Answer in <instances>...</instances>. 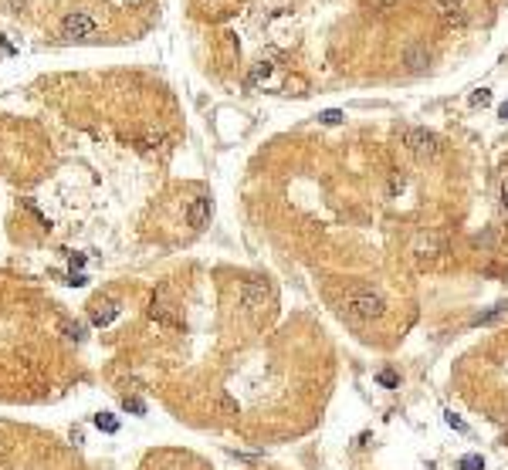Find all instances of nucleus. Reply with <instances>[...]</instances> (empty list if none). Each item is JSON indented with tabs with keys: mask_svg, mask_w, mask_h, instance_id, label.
Here are the masks:
<instances>
[{
	"mask_svg": "<svg viewBox=\"0 0 508 470\" xmlns=\"http://www.w3.org/2000/svg\"><path fill=\"white\" fill-rule=\"evenodd\" d=\"M99 31V21L92 17V14H85V10H72V14H65V21H61V28H58V34L68 41H81V38H92Z\"/></svg>",
	"mask_w": 508,
	"mask_h": 470,
	"instance_id": "obj_3",
	"label": "nucleus"
},
{
	"mask_svg": "<svg viewBox=\"0 0 508 470\" xmlns=\"http://www.w3.org/2000/svg\"><path fill=\"white\" fill-rule=\"evenodd\" d=\"M221 409H224V413H231V416H234V413H237V406H234V403H231V399H227V396L221 399Z\"/></svg>",
	"mask_w": 508,
	"mask_h": 470,
	"instance_id": "obj_20",
	"label": "nucleus"
},
{
	"mask_svg": "<svg viewBox=\"0 0 508 470\" xmlns=\"http://www.w3.org/2000/svg\"><path fill=\"white\" fill-rule=\"evenodd\" d=\"M241 305H244L251 314H265L268 312V305H272V284H268L265 277H251V281H244V288H241Z\"/></svg>",
	"mask_w": 508,
	"mask_h": 470,
	"instance_id": "obj_2",
	"label": "nucleus"
},
{
	"mask_svg": "<svg viewBox=\"0 0 508 470\" xmlns=\"http://www.w3.org/2000/svg\"><path fill=\"white\" fill-rule=\"evenodd\" d=\"M471 105H474V109H485V105H491V92H488V88H478V92L471 95Z\"/></svg>",
	"mask_w": 508,
	"mask_h": 470,
	"instance_id": "obj_16",
	"label": "nucleus"
},
{
	"mask_svg": "<svg viewBox=\"0 0 508 470\" xmlns=\"http://www.w3.org/2000/svg\"><path fill=\"white\" fill-rule=\"evenodd\" d=\"M498 116H502V118H505V122H508V102H505V105H502V109H498Z\"/></svg>",
	"mask_w": 508,
	"mask_h": 470,
	"instance_id": "obj_23",
	"label": "nucleus"
},
{
	"mask_svg": "<svg viewBox=\"0 0 508 470\" xmlns=\"http://www.w3.org/2000/svg\"><path fill=\"white\" fill-rule=\"evenodd\" d=\"M305 88H309V81L302 78V75H292V78L285 81V92L288 95H305Z\"/></svg>",
	"mask_w": 508,
	"mask_h": 470,
	"instance_id": "obj_11",
	"label": "nucleus"
},
{
	"mask_svg": "<svg viewBox=\"0 0 508 470\" xmlns=\"http://www.w3.org/2000/svg\"><path fill=\"white\" fill-rule=\"evenodd\" d=\"M390 3H393V0H369V7H373V10H387Z\"/></svg>",
	"mask_w": 508,
	"mask_h": 470,
	"instance_id": "obj_21",
	"label": "nucleus"
},
{
	"mask_svg": "<svg viewBox=\"0 0 508 470\" xmlns=\"http://www.w3.org/2000/svg\"><path fill=\"white\" fill-rule=\"evenodd\" d=\"M502 210L508 213V180H505V186H502Z\"/></svg>",
	"mask_w": 508,
	"mask_h": 470,
	"instance_id": "obj_22",
	"label": "nucleus"
},
{
	"mask_svg": "<svg viewBox=\"0 0 508 470\" xmlns=\"http://www.w3.org/2000/svg\"><path fill=\"white\" fill-rule=\"evenodd\" d=\"M318 122H322V125H339V122H343V112H339V109H329V112H318Z\"/></svg>",
	"mask_w": 508,
	"mask_h": 470,
	"instance_id": "obj_18",
	"label": "nucleus"
},
{
	"mask_svg": "<svg viewBox=\"0 0 508 470\" xmlns=\"http://www.w3.org/2000/svg\"><path fill=\"white\" fill-rule=\"evenodd\" d=\"M210 217H214V203H210V196H194L190 206H187V224H190L194 231H203V227L210 224Z\"/></svg>",
	"mask_w": 508,
	"mask_h": 470,
	"instance_id": "obj_5",
	"label": "nucleus"
},
{
	"mask_svg": "<svg viewBox=\"0 0 508 470\" xmlns=\"http://www.w3.org/2000/svg\"><path fill=\"white\" fill-rule=\"evenodd\" d=\"M461 470H485V457L481 453H465L461 457Z\"/></svg>",
	"mask_w": 508,
	"mask_h": 470,
	"instance_id": "obj_13",
	"label": "nucleus"
},
{
	"mask_svg": "<svg viewBox=\"0 0 508 470\" xmlns=\"http://www.w3.org/2000/svg\"><path fill=\"white\" fill-rule=\"evenodd\" d=\"M150 314L156 318L159 325H176V312H173V305H166L163 291H159L156 298H153V305H150Z\"/></svg>",
	"mask_w": 508,
	"mask_h": 470,
	"instance_id": "obj_7",
	"label": "nucleus"
},
{
	"mask_svg": "<svg viewBox=\"0 0 508 470\" xmlns=\"http://www.w3.org/2000/svg\"><path fill=\"white\" fill-rule=\"evenodd\" d=\"M116 314H119V301H112V298H105V301H95V305H92V325L105 328V325H109Z\"/></svg>",
	"mask_w": 508,
	"mask_h": 470,
	"instance_id": "obj_6",
	"label": "nucleus"
},
{
	"mask_svg": "<svg viewBox=\"0 0 508 470\" xmlns=\"http://www.w3.org/2000/svg\"><path fill=\"white\" fill-rule=\"evenodd\" d=\"M95 427H99V430H105V433H116L119 430V423L109 416V413H99V416H95Z\"/></svg>",
	"mask_w": 508,
	"mask_h": 470,
	"instance_id": "obj_17",
	"label": "nucleus"
},
{
	"mask_svg": "<svg viewBox=\"0 0 508 470\" xmlns=\"http://www.w3.org/2000/svg\"><path fill=\"white\" fill-rule=\"evenodd\" d=\"M502 314H505V305H495L491 312H485V314H474V318H471V325H488V321H498Z\"/></svg>",
	"mask_w": 508,
	"mask_h": 470,
	"instance_id": "obj_10",
	"label": "nucleus"
},
{
	"mask_svg": "<svg viewBox=\"0 0 508 470\" xmlns=\"http://www.w3.org/2000/svg\"><path fill=\"white\" fill-rule=\"evenodd\" d=\"M122 409H125V413L143 416V413H146V403H143V399H136V396H125V399H122Z\"/></svg>",
	"mask_w": 508,
	"mask_h": 470,
	"instance_id": "obj_12",
	"label": "nucleus"
},
{
	"mask_svg": "<svg viewBox=\"0 0 508 470\" xmlns=\"http://www.w3.org/2000/svg\"><path fill=\"white\" fill-rule=\"evenodd\" d=\"M343 312L349 318H356V321H380L387 314V301L373 288H352L343 298Z\"/></svg>",
	"mask_w": 508,
	"mask_h": 470,
	"instance_id": "obj_1",
	"label": "nucleus"
},
{
	"mask_svg": "<svg viewBox=\"0 0 508 470\" xmlns=\"http://www.w3.org/2000/svg\"><path fill=\"white\" fill-rule=\"evenodd\" d=\"M407 61H410V68H424V65H427V47H424V44L410 47V51H407Z\"/></svg>",
	"mask_w": 508,
	"mask_h": 470,
	"instance_id": "obj_9",
	"label": "nucleus"
},
{
	"mask_svg": "<svg viewBox=\"0 0 508 470\" xmlns=\"http://www.w3.org/2000/svg\"><path fill=\"white\" fill-rule=\"evenodd\" d=\"M272 72H274V65H272V61H258V65H254V72L247 75V88H254V85L268 81V78H272Z\"/></svg>",
	"mask_w": 508,
	"mask_h": 470,
	"instance_id": "obj_8",
	"label": "nucleus"
},
{
	"mask_svg": "<svg viewBox=\"0 0 508 470\" xmlns=\"http://www.w3.org/2000/svg\"><path fill=\"white\" fill-rule=\"evenodd\" d=\"M407 149L417 159L427 162V159L440 156V139H437L430 129H410V132H407Z\"/></svg>",
	"mask_w": 508,
	"mask_h": 470,
	"instance_id": "obj_4",
	"label": "nucleus"
},
{
	"mask_svg": "<svg viewBox=\"0 0 508 470\" xmlns=\"http://www.w3.org/2000/svg\"><path fill=\"white\" fill-rule=\"evenodd\" d=\"M376 383H380V386H387V389H396V386H400V376H396L393 369H383V372L376 376Z\"/></svg>",
	"mask_w": 508,
	"mask_h": 470,
	"instance_id": "obj_14",
	"label": "nucleus"
},
{
	"mask_svg": "<svg viewBox=\"0 0 508 470\" xmlns=\"http://www.w3.org/2000/svg\"><path fill=\"white\" fill-rule=\"evenodd\" d=\"M444 423H447L451 430H458V433H468V423H465V420H461L458 413H451V409L444 413Z\"/></svg>",
	"mask_w": 508,
	"mask_h": 470,
	"instance_id": "obj_15",
	"label": "nucleus"
},
{
	"mask_svg": "<svg viewBox=\"0 0 508 470\" xmlns=\"http://www.w3.org/2000/svg\"><path fill=\"white\" fill-rule=\"evenodd\" d=\"M0 3H3V10H10V14H21V10H24L31 0H0Z\"/></svg>",
	"mask_w": 508,
	"mask_h": 470,
	"instance_id": "obj_19",
	"label": "nucleus"
}]
</instances>
